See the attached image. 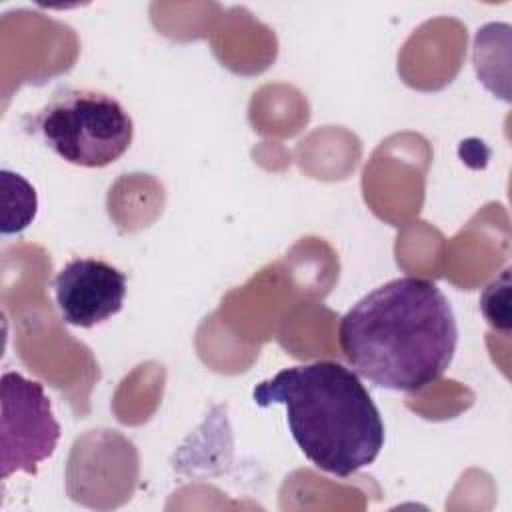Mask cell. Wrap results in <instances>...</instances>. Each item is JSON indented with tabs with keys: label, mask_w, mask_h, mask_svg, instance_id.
Returning a JSON list of instances; mask_svg holds the SVG:
<instances>
[{
	"label": "cell",
	"mask_w": 512,
	"mask_h": 512,
	"mask_svg": "<svg viewBox=\"0 0 512 512\" xmlns=\"http://www.w3.org/2000/svg\"><path fill=\"white\" fill-rule=\"evenodd\" d=\"M338 344L352 370L374 386L416 392L452 364L458 324L432 280L402 276L362 296L340 318Z\"/></svg>",
	"instance_id": "6da1fadb"
},
{
	"label": "cell",
	"mask_w": 512,
	"mask_h": 512,
	"mask_svg": "<svg viewBox=\"0 0 512 512\" xmlns=\"http://www.w3.org/2000/svg\"><path fill=\"white\" fill-rule=\"evenodd\" d=\"M0 468L6 480L14 472L36 474V466L50 458L60 438V424L40 382L18 372L2 374Z\"/></svg>",
	"instance_id": "277c9868"
},
{
	"label": "cell",
	"mask_w": 512,
	"mask_h": 512,
	"mask_svg": "<svg viewBox=\"0 0 512 512\" xmlns=\"http://www.w3.org/2000/svg\"><path fill=\"white\" fill-rule=\"evenodd\" d=\"M258 406L282 404L294 442L320 470L346 478L372 464L384 446L382 416L360 376L318 360L280 370L254 386Z\"/></svg>",
	"instance_id": "7a4b0ae2"
},
{
	"label": "cell",
	"mask_w": 512,
	"mask_h": 512,
	"mask_svg": "<svg viewBox=\"0 0 512 512\" xmlns=\"http://www.w3.org/2000/svg\"><path fill=\"white\" fill-rule=\"evenodd\" d=\"M54 296L66 324L92 328L122 310L126 274L98 258H74L56 274Z\"/></svg>",
	"instance_id": "5b68a950"
},
{
	"label": "cell",
	"mask_w": 512,
	"mask_h": 512,
	"mask_svg": "<svg viewBox=\"0 0 512 512\" xmlns=\"http://www.w3.org/2000/svg\"><path fill=\"white\" fill-rule=\"evenodd\" d=\"M508 292H510V270H504L502 276L492 284H488L480 296L482 314L494 328H500L504 332H508L510 328V314L508 310H504L508 308V302H510Z\"/></svg>",
	"instance_id": "52a82bcc"
},
{
	"label": "cell",
	"mask_w": 512,
	"mask_h": 512,
	"mask_svg": "<svg viewBox=\"0 0 512 512\" xmlns=\"http://www.w3.org/2000/svg\"><path fill=\"white\" fill-rule=\"evenodd\" d=\"M2 190H4V212L16 206L14 232H20L36 216V208H38L36 190L22 174H16L10 170H2Z\"/></svg>",
	"instance_id": "8992f818"
},
{
	"label": "cell",
	"mask_w": 512,
	"mask_h": 512,
	"mask_svg": "<svg viewBox=\"0 0 512 512\" xmlns=\"http://www.w3.org/2000/svg\"><path fill=\"white\" fill-rule=\"evenodd\" d=\"M62 160L82 168H104L130 148L134 124L126 108L110 94L90 88H60L24 118Z\"/></svg>",
	"instance_id": "3957f363"
}]
</instances>
